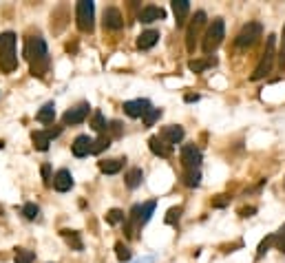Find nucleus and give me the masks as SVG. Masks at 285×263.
Returning a JSON list of instances; mask_svg holds the SVG:
<instances>
[{"instance_id":"obj_1","label":"nucleus","mask_w":285,"mask_h":263,"mask_svg":"<svg viewBox=\"0 0 285 263\" xmlns=\"http://www.w3.org/2000/svg\"><path fill=\"white\" fill-rule=\"evenodd\" d=\"M25 56L29 60V64H31V73L33 76L42 78L47 71H49V49H47V42L42 35H31V38H27L25 42Z\"/></svg>"},{"instance_id":"obj_2","label":"nucleus","mask_w":285,"mask_h":263,"mask_svg":"<svg viewBox=\"0 0 285 263\" xmlns=\"http://www.w3.org/2000/svg\"><path fill=\"white\" fill-rule=\"evenodd\" d=\"M18 66L16 56V33L5 31L0 33V71L3 73H14Z\"/></svg>"},{"instance_id":"obj_3","label":"nucleus","mask_w":285,"mask_h":263,"mask_svg":"<svg viewBox=\"0 0 285 263\" xmlns=\"http://www.w3.org/2000/svg\"><path fill=\"white\" fill-rule=\"evenodd\" d=\"M226 38V22L221 20V18H215V20L210 22L208 31L203 33V42H201V49L206 56H210V53H215L219 45Z\"/></svg>"},{"instance_id":"obj_4","label":"nucleus","mask_w":285,"mask_h":263,"mask_svg":"<svg viewBox=\"0 0 285 263\" xmlns=\"http://www.w3.org/2000/svg\"><path fill=\"white\" fill-rule=\"evenodd\" d=\"M274 42H276V38H274V35H270V38H268V47H265V51H263V58L259 60V64H257V69H254V73L250 76V80L259 82V80H263V78L272 71V64H274V58H276Z\"/></svg>"},{"instance_id":"obj_5","label":"nucleus","mask_w":285,"mask_h":263,"mask_svg":"<svg viewBox=\"0 0 285 263\" xmlns=\"http://www.w3.org/2000/svg\"><path fill=\"white\" fill-rule=\"evenodd\" d=\"M75 18H77V27L80 31L84 33H91L93 31V20H95V5L91 0H80L75 5Z\"/></svg>"},{"instance_id":"obj_6","label":"nucleus","mask_w":285,"mask_h":263,"mask_svg":"<svg viewBox=\"0 0 285 263\" xmlns=\"http://www.w3.org/2000/svg\"><path fill=\"white\" fill-rule=\"evenodd\" d=\"M261 33H263L261 22H248L246 27L239 31V35L234 38V45L239 47V49H248V47H252L254 42L261 38Z\"/></svg>"},{"instance_id":"obj_7","label":"nucleus","mask_w":285,"mask_h":263,"mask_svg":"<svg viewBox=\"0 0 285 263\" xmlns=\"http://www.w3.org/2000/svg\"><path fill=\"white\" fill-rule=\"evenodd\" d=\"M203 24H206V14L203 11H197L195 18H192V22L188 24V29H186V49L190 53H195L197 40H199V35H201Z\"/></svg>"},{"instance_id":"obj_8","label":"nucleus","mask_w":285,"mask_h":263,"mask_svg":"<svg viewBox=\"0 0 285 263\" xmlns=\"http://www.w3.org/2000/svg\"><path fill=\"white\" fill-rule=\"evenodd\" d=\"M181 164H184L186 170H199V166H201V151L195 144H186L181 148Z\"/></svg>"},{"instance_id":"obj_9","label":"nucleus","mask_w":285,"mask_h":263,"mask_svg":"<svg viewBox=\"0 0 285 263\" xmlns=\"http://www.w3.org/2000/svg\"><path fill=\"white\" fill-rule=\"evenodd\" d=\"M89 113H91L89 102H80L77 106L69 108V111H66V113L62 115V122H64L66 126H69V124H82V122L89 118Z\"/></svg>"},{"instance_id":"obj_10","label":"nucleus","mask_w":285,"mask_h":263,"mask_svg":"<svg viewBox=\"0 0 285 263\" xmlns=\"http://www.w3.org/2000/svg\"><path fill=\"white\" fill-rule=\"evenodd\" d=\"M102 24H104V29H108V31H119V29L124 27L122 11L115 9V7L104 9V20H102Z\"/></svg>"},{"instance_id":"obj_11","label":"nucleus","mask_w":285,"mask_h":263,"mask_svg":"<svg viewBox=\"0 0 285 263\" xmlns=\"http://www.w3.org/2000/svg\"><path fill=\"white\" fill-rule=\"evenodd\" d=\"M161 139V142H166L168 146H175L179 144L181 139H184V128H181L179 124H171V126H164L159 131V135H157Z\"/></svg>"},{"instance_id":"obj_12","label":"nucleus","mask_w":285,"mask_h":263,"mask_svg":"<svg viewBox=\"0 0 285 263\" xmlns=\"http://www.w3.org/2000/svg\"><path fill=\"white\" fill-rule=\"evenodd\" d=\"M150 108L153 106H150L148 100H129V102H124V113L129 115V118H144Z\"/></svg>"},{"instance_id":"obj_13","label":"nucleus","mask_w":285,"mask_h":263,"mask_svg":"<svg viewBox=\"0 0 285 263\" xmlns=\"http://www.w3.org/2000/svg\"><path fill=\"white\" fill-rule=\"evenodd\" d=\"M164 18H166V11H164L161 7H155V5H146V7L139 11V22H144V24L164 20Z\"/></svg>"},{"instance_id":"obj_14","label":"nucleus","mask_w":285,"mask_h":263,"mask_svg":"<svg viewBox=\"0 0 285 263\" xmlns=\"http://www.w3.org/2000/svg\"><path fill=\"white\" fill-rule=\"evenodd\" d=\"M53 188H56L58 193H66L73 188V177H71V173L66 168L56 173V177H53Z\"/></svg>"},{"instance_id":"obj_15","label":"nucleus","mask_w":285,"mask_h":263,"mask_svg":"<svg viewBox=\"0 0 285 263\" xmlns=\"http://www.w3.org/2000/svg\"><path fill=\"white\" fill-rule=\"evenodd\" d=\"M71 151H73L75 157H87L91 151H93V139L89 135H77L73 146H71Z\"/></svg>"},{"instance_id":"obj_16","label":"nucleus","mask_w":285,"mask_h":263,"mask_svg":"<svg viewBox=\"0 0 285 263\" xmlns=\"http://www.w3.org/2000/svg\"><path fill=\"white\" fill-rule=\"evenodd\" d=\"M188 11H190V3L188 0H173V14H175V20H177V27H184Z\"/></svg>"},{"instance_id":"obj_17","label":"nucleus","mask_w":285,"mask_h":263,"mask_svg":"<svg viewBox=\"0 0 285 263\" xmlns=\"http://www.w3.org/2000/svg\"><path fill=\"white\" fill-rule=\"evenodd\" d=\"M157 40H159V31H155V29L142 31V35L137 38V49H150L157 45Z\"/></svg>"},{"instance_id":"obj_18","label":"nucleus","mask_w":285,"mask_h":263,"mask_svg":"<svg viewBox=\"0 0 285 263\" xmlns=\"http://www.w3.org/2000/svg\"><path fill=\"white\" fill-rule=\"evenodd\" d=\"M148 148L153 151L155 155H159V157H168V155L173 153V146H168L166 142H161V139L157 137V135L148 139Z\"/></svg>"},{"instance_id":"obj_19","label":"nucleus","mask_w":285,"mask_h":263,"mask_svg":"<svg viewBox=\"0 0 285 263\" xmlns=\"http://www.w3.org/2000/svg\"><path fill=\"white\" fill-rule=\"evenodd\" d=\"M155 206H157L155 199H150V201H146V204H142V208H139V228L150 221V217H153V212H155Z\"/></svg>"},{"instance_id":"obj_20","label":"nucleus","mask_w":285,"mask_h":263,"mask_svg":"<svg viewBox=\"0 0 285 263\" xmlns=\"http://www.w3.org/2000/svg\"><path fill=\"white\" fill-rule=\"evenodd\" d=\"M31 139H33V146H35L38 151H49L51 137L47 135L45 131H33V133H31Z\"/></svg>"},{"instance_id":"obj_21","label":"nucleus","mask_w":285,"mask_h":263,"mask_svg":"<svg viewBox=\"0 0 285 263\" xmlns=\"http://www.w3.org/2000/svg\"><path fill=\"white\" fill-rule=\"evenodd\" d=\"M35 118H38V122H45V124L53 122V118H56V104H53V102H47L45 106H42L40 111H38V115H35Z\"/></svg>"},{"instance_id":"obj_22","label":"nucleus","mask_w":285,"mask_h":263,"mask_svg":"<svg viewBox=\"0 0 285 263\" xmlns=\"http://www.w3.org/2000/svg\"><path fill=\"white\" fill-rule=\"evenodd\" d=\"M122 166H124V160H104V162H100V170L102 173H106V175L119 173Z\"/></svg>"},{"instance_id":"obj_23","label":"nucleus","mask_w":285,"mask_h":263,"mask_svg":"<svg viewBox=\"0 0 285 263\" xmlns=\"http://www.w3.org/2000/svg\"><path fill=\"white\" fill-rule=\"evenodd\" d=\"M142 181H144V173H142V168H131L129 173H126V186H129V188H137V186H142Z\"/></svg>"},{"instance_id":"obj_24","label":"nucleus","mask_w":285,"mask_h":263,"mask_svg":"<svg viewBox=\"0 0 285 263\" xmlns=\"http://www.w3.org/2000/svg\"><path fill=\"white\" fill-rule=\"evenodd\" d=\"M62 237L66 239V243H69L71 248H73V250H77V252H80V250L84 248V246H82V239H80V235H77L75 230H62Z\"/></svg>"},{"instance_id":"obj_25","label":"nucleus","mask_w":285,"mask_h":263,"mask_svg":"<svg viewBox=\"0 0 285 263\" xmlns=\"http://www.w3.org/2000/svg\"><path fill=\"white\" fill-rule=\"evenodd\" d=\"M199 181H201V173L199 170H186L184 173V183L188 188H197Z\"/></svg>"},{"instance_id":"obj_26","label":"nucleus","mask_w":285,"mask_h":263,"mask_svg":"<svg viewBox=\"0 0 285 263\" xmlns=\"http://www.w3.org/2000/svg\"><path fill=\"white\" fill-rule=\"evenodd\" d=\"M108 146H111V137L108 135H102V137H98V139H93V155H98V153H102V151H106Z\"/></svg>"},{"instance_id":"obj_27","label":"nucleus","mask_w":285,"mask_h":263,"mask_svg":"<svg viewBox=\"0 0 285 263\" xmlns=\"http://www.w3.org/2000/svg\"><path fill=\"white\" fill-rule=\"evenodd\" d=\"M35 254L31 250H25V248H18L16 250V263H33Z\"/></svg>"},{"instance_id":"obj_28","label":"nucleus","mask_w":285,"mask_h":263,"mask_svg":"<svg viewBox=\"0 0 285 263\" xmlns=\"http://www.w3.org/2000/svg\"><path fill=\"white\" fill-rule=\"evenodd\" d=\"M210 64H212L210 60H190V62H188V69H190L192 73H203Z\"/></svg>"},{"instance_id":"obj_29","label":"nucleus","mask_w":285,"mask_h":263,"mask_svg":"<svg viewBox=\"0 0 285 263\" xmlns=\"http://www.w3.org/2000/svg\"><path fill=\"white\" fill-rule=\"evenodd\" d=\"M115 254H117V259L122 261V263L131 261V256H133V254H131V250L126 248V246H124L122 241H117V243H115Z\"/></svg>"},{"instance_id":"obj_30","label":"nucleus","mask_w":285,"mask_h":263,"mask_svg":"<svg viewBox=\"0 0 285 263\" xmlns=\"http://www.w3.org/2000/svg\"><path fill=\"white\" fill-rule=\"evenodd\" d=\"M22 215H25V219H29V221H33V219H38V215H40V208L35 204H25L22 206Z\"/></svg>"},{"instance_id":"obj_31","label":"nucleus","mask_w":285,"mask_h":263,"mask_svg":"<svg viewBox=\"0 0 285 263\" xmlns=\"http://www.w3.org/2000/svg\"><path fill=\"white\" fill-rule=\"evenodd\" d=\"M106 221L111 223V226L122 223V221H124V212L119 210V208H113V210H108V212H106Z\"/></svg>"},{"instance_id":"obj_32","label":"nucleus","mask_w":285,"mask_h":263,"mask_svg":"<svg viewBox=\"0 0 285 263\" xmlns=\"http://www.w3.org/2000/svg\"><path fill=\"white\" fill-rule=\"evenodd\" d=\"M159 118H161V108H150V111H148L146 115H144L142 120H144V124H146V126H153Z\"/></svg>"},{"instance_id":"obj_33","label":"nucleus","mask_w":285,"mask_h":263,"mask_svg":"<svg viewBox=\"0 0 285 263\" xmlns=\"http://www.w3.org/2000/svg\"><path fill=\"white\" fill-rule=\"evenodd\" d=\"M91 126H93V131H98V133H102V131L106 128L104 115H102L100 111H95V113H93V122H91Z\"/></svg>"},{"instance_id":"obj_34","label":"nucleus","mask_w":285,"mask_h":263,"mask_svg":"<svg viewBox=\"0 0 285 263\" xmlns=\"http://www.w3.org/2000/svg\"><path fill=\"white\" fill-rule=\"evenodd\" d=\"M274 248L278 252H285V226L278 232H274Z\"/></svg>"},{"instance_id":"obj_35","label":"nucleus","mask_w":285,"mask_h":263,"mask_svg":"<svg viewBox=\"0 0 285 263\" xmlns=\"http://www.w3.org/2000/svg\"><path fill=\"white\" fill-rule=\"evenodd\" d=\"M272 246H274V235H270L268 239H263V241H261V246H259V252H257V256H263V254L268 252V250H270Z\"/></svg>"},{"instance_id":"obj_36","label":"nucleus","mask_w":285,"mask_h":263,"mask_svg":"<svg viewBox=\"0 0 285 263\" xmlns=\"http://www.w3.org/2000/svg\"><path fill=\"white\" fill-rule=\"evenodd\" d=\"M179 215H181V208H171V210H168V215H166V223L168 226L177 223L179 221Z\"/></svg>"},{"instance_id":"obj_37","label":"nucleus","mask_w":285,"mask_h":263,"mask_svg":"<svg viewBox=\"0 0 285 263\" xmlns=\"http://www.w3.org/2000/svg\"><path fill=\"white\" fill-rule=\"evenodd\" d=\"M278 66L285 71V27H283V40H281V51H278Z\"/></svg>"},{"instance_id":"obj_38","label":"nucleus","mask_w":285,"mask_h":263,"mask_svg":"<svg viewBox=\"0 0 285 263\" xmlns=\"http://www.w3.org/2000/svg\"><path fill=\"white\" fill-rule=\"evenodd\" d=\"M42 177H45V183H47V186H49V183H51V166H49V164H42Z\"/></svg>"},{"instance_id":"obj_39","label":"nucleus","mask_w":285,"mask_h":263,"mask_svg":"<svg viewBox=\"0 0 285 263\" xmlns=\"http://www.w3.org/2000/svg\"><path fill=\"white\" fill-rule=\"evenodd\" d=\"M252 212H257V208H243V210H241V215H243V217H252Z\"/></svg>"},{"instance_id":"obj_40","label":"nucleus","mask_w":285,"mask_h":263,"mask_svg":"<svg viewBox=\"0 0 285 263\" xmlns=\"http://www.w3.org/2000/svg\"><path fill=\"white\" fill-rule=\"evenodd\" d=\"M184 100H186V102H197V100H199V95H197V93H188V95L184 97Z\"/></svg>"},{"instance_id":"obj_41","label":"nucleus","mask_w":285,"mask_h":263,"mask_svg":"<svg viewBox=\"0 0 285 263\" xmlns=\"http://www.w3.org/2000/svg\"><path fill=\"white\" fill-rule=\"evenodd\" d=\"M226 204H228V199H217V201H215V206H217V208H223Z\"/></svg>"},{"instance_id":"obj_42","label":"nucleus","mask_w":285,"mask_h":263,"mask_svg":"<svg viewBox=\"0 0 285 263\" xmlns=\"http://www.w3.org/2000/svg\"><path fill=\"white\" fill-rule=\"evenodd\" d=\"M3 146H5V144H3V142H0V151H3Z\"/></svg>"}]
</instances>
